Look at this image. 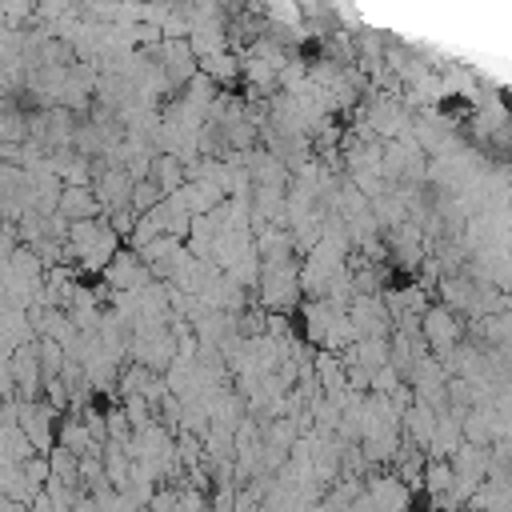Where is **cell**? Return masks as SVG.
Listing matches in <instances>:
<instances>
[{
    "instance_id": "6da1fadb",
    "label": "cell",
    "mask_w": 512,
    "mask_h": 512,
    "mask_svg": "<svg viewBox=\"0 0 512 512\" xmlns=\"http://www.w3.org/2000/svg\"><path fill=\"white\" fill-rule=\"evenodd\" d=\"M68 248L72 256H80V264L92 272V268H108L116 256H120V232L108 224V220H80L72 224L68 232Z\"/></svg>"
},
{
    "instance_id": "7a4b0ae2",
    "label": "cell",
    "mask_w": 512,
    "mask_h": 512,
    "mask_svg": "<svg viewBox=\"0 0 512 512\" xmlns=\"http://www.w3.org/2000/svg\"><path fill=\"white\" fill-rule=\"evenodd\" d=\"M100 276H104V288L124 292V296H136V292H144V288L156 280L152 268L144 264V256H140V252H124V248H120V256H116Z\"/></svg>"
},
{
    "instance_id": "3957f363",
    "label": "cell",
    "mask_w": 512,
    "mask_h": 512,
    "mask_svg": "<svg viewBox=\"0 0 512 512\" xmlns=\"http://www.w3.org/2000/svg\"><path fill=\"white\" fill-rule=\"evenodd\" d=\"M420 332H424V340L432 344V356L436 360H448L460 344V324H456V316H452V308L448 304H432L428 312H424V320H420Z\"/></svg>"
},
{
    "instance_id": "277c9868",
    "label": "cell",
    "mask_w": 512,
    "mask_h": 512,
    "mask_svg": "<svg viewBox=\"0 0 512 512\" xmlns=\"http://www.w3.org/2000/svg\"><path fill=\"white\" fill-rule=\"evenodd\" d=\"M364 492L372 496V504L380 512H408L412 508V488L400 476H368Z\"/></svg>"
},
{
    "instance_id": "5b68a950",
    "label": "cell",
    "mask_w": 512,
    "mask_h": 512,
    "mask_svg": "<svg viewBox=\"0 0 512 512\" xmlns=\"http://www.w3.org/2000/svg\"><path fill=\"white\" fill-rule=\"evenodd\" d=\"M60 212H64L72 224H80V220H100L96 212H104V208H100V200H96V188H64V192H60Z\"/></svg>"
},
{
    "instance_id": "8992f818",
    "label": "cell",
    "mask_w": 512,
    "mask_h": 512,
    "mask_svg": "<svg viewBox=\"0 0 512 512\" xmlns=\"http://www.w3.org/2000/svg\"><path fill=\"white\" fill-rule=\"evenodd\" d=\"M336 316H340V312H336L328 300H308V304H304V336L324 348V340H328Z\"/></svg>"
}]
</instances>
